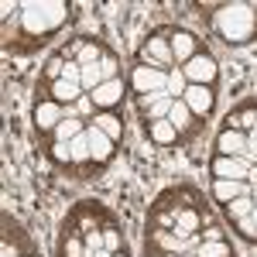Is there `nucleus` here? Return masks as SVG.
<instances>
[{
    "label": "nucleus",
    "instance_id": "f257e3e1",
    "mask_svg": "<svg viewBox=\"0 0 257 257\" xmlns=\"http://www.w3.org/2000/svg\"><path fill=\"white\" fill-rule=\"evenodd\" d=\"M69 11H72V7L62 4V0H52V4H21L18 38H28V48H24L21 55H28V52H35V48H45V45L52 41V35L69 21Z\"/></svg>",
    "mask_w": 257,
    "mask_h": 257
},
{
    "label": "nucleus",
    "instance_id": "f03ea898",
    "mask_svg": "<svg viewBox=\"0 0 257 257\" xmlns=\"http://www.w3.org/2000/svg\"><path fill=\"white\" fill-rule=\"evenodd\" d=\"M213 31H216L223 45L230 48H243L257 41V11L254 4H240V0H230V4H219V11L213 14Z\"/></svg>",
    "mask_w": 257,
    "mask_h": 257
},
{
    "label": "nucleus",
    "instance_id": "7ed1b4c3",
    "mask_svg": "<svg viewBox=\"0 0 257 257\" xmlns=\"http://www.w3.org/2000/svg\"><path fill=\"white\" fill-rule=\"evenodd\" d=\"M65 117H72V106L55 103V99L48 96V86L41 82L38 93H35V106H31V127H35V134H38V141H41V151H45L48 138L55 134V127H59Z\"/></svg>",
    "mask_w": 257,
    "mask_h": 257
},
{
    "label": "nucleus",
    "instance_id": "20e7f679",
    "mask_svg": "<svg viewBox=\"0 0 257 257\" xmlns=\"http://www.w3.org/2000/svg\"><path fill=\"white\" fill-rule=\"evenodd\" d=\"M134 59L138 62H151V65H158V69H165V72L175 69L172 41H168V24H165V28H155L151 35H144V41H141V48H138Z\"/></svg>",
    "mask_w": 257,
    "mask_h": 257
},
{
    "label": "nucleus",
    "instance_id": "39448f33",
    "mask_svg": "<svg viewBox=\"0 0 257 257\" xmlns=\"http://www.w3.org/2000/svg\"><path fill=\"white\" fill-rule=\"evenodd\" d=\"M127 86H131V96H148V93H165L168 86V72L151 65V62H138L131 65V76H127Z\"/></svg>",
    "mask_w": 257,
    "mask_h": 257
},
{
    "label": "nucleus",
    "instance_id": "423d86ee",
    "mask_svg": "<svg viewBox=\"0 0 257 257\" xmlns=\"http://www.w3.org/2000/svg\"><path fill=\"white\" fill-rule=\"evenodd\" d=\"M168 123L182 134V148H192V144L206 134V127H209V120H199L196 113L185 106V99H175V103H172V110H168Z\"/></svg>",
    "mask_w": 257,
    "mask_h": 257
},
{
    "label": "nucleus",
    "instance_id": "0eeeda50",
    "mask_svg": "<svg viewBox=\"0 0 257 257\" xmlns=\"http://www.w3.org/2000/svg\"><path fill=\"white\" fill-rule=\"evenodd\" d=\"M182 72H185V79H189V86H213V89H219V62L202 48L199 55H192V59L185 62V65H178Z\"/></svg>",
    "mask_w": 257,
    "mask_h": 257
},
{
    "label": "nucleus",
    "instance_id": "6e6552de",
    "mask_svg": "<svg viewBox=\"0 0 257 257\" xmlns=\"http://www.w3.org/2000/svg\"><path fill=\"white\" fill-rule=\"evenodd\" d=\"M254 165L257 161L250 158V155L230 158V155H216V151H213V158H209V175L213 178H230V182H247V175H250Z\"/></svg>",
    "mask_w": 257,
    "mask_h": 257
},
{
    "label": "nucleus",
    "instance_id": "1a4fd4ad",
    "mask_svg": "<svg viewBox=\"0 0 257 257\" xmlns=\"http://www.w3.org/2000/svg\"><path fill=\"white\" fill-rule=\"evenodd\" d=\"M0 243H7V247H18L21 257H38V247H35V240L28 237V230L21 226L18 219L11 216V213H4L0 216Z\"/></svg>",
    "mask_w": 257,
    "mask_h": 257
},
{
    "label": "nucleus",
    "instance_id": "9d476101",
    "mask_svg": "<svg viewBox=\"0 0 257 257\" xmlns=\"http://www.w3.org/2000/svg\"><path fill=\"white\" fill-rule=\"evenodd\" d=\"M168 41H172V55H175V65H185V62L199 55L206 45L189 31V28H175V24H168Z\"/></svg>",
    "mask_w": 257,
    "mask_h": 257
},
{
    "label": "nucleus",
    "instance_id": "9b49d317",
    "mask_svg": "<svg viewBox=\"0 0 257 257\" xmlns=\"http://www.w3.org/2000/svg\"><path fill=\"white\" fill-rule=\"evenodd\" d=\"M86 96L93 99L96 110H120V103L127 96V79L123 76L120 79H110V82H103V86H96L93 93H86Z\"/></svg>",
    "mask_w": 257,
    "mask_h": 257
},
{
    "label": "nucleus",
    "instance_id": "f8f14e48",
    "mask_svg": "<svg viewBox=\"0 0 257 257\" xmlns=\"http://www.w3.org/2000/svg\"><path fill=\"white\" fill-rule=\"evenodd\" d=\"M182 99H185V106H189L199 120H209L216 113V89H213V86H189Z\"/></svg>",
    "mask_w": 257,
    "mask_h": 257
},
{
    "label": "nucleus",
    "instance_id": "ddd939ff",
    "mask_svg": "<svg viewBox=\"0 0 257 257\" xmlns=\"http://www.w3.org/2000/svg\"><path fill=\"white\" fill-rule=\"evenodd\" d=\"M86 138H89V148H93V165H99L103 172H106V165L117 158V141L110 138V134H103L99 127H86Z\"/></svg>",
    "mask_w": 257,
    "mask_h": 257
},
{
    "label": "nucleus",
    "instance_id": "4468645a",
    "mask_svg": "<svg viewBox=\"0 0 257 257\" xmlns=\"http://www.w3.org/2000/svg\"><path fill=\"white\" fill-rule=\"evenodd\" d=\"M257 123V99H240L237 106L226 113V120H223V127H230V131H243V134H250Z\"/></svg>",
    "mask_w": 257,
    "mask_h": 257
},
{
    "label": "nucleus",
    "instance_id": "2eb2a0df",
    "mask_svg": "<svg viewBox=\"0 0 257 257\" xmlns=\"http://www.w3.org/2000/svg\"><path fill=\"white\" fill-rule=\"evenodd\" d=\"M209 196L216 206H226V202H233L240 196H254V185L250 182H230V178H213V185H209Z\"/></svg>",
    "mask_w": 257,
    "mask_h": 257
},
{
    "label": "nucleus",
    "instance_id": "dca6fc26",
    "mask_svg": "<svg viewBox=\"0 0 257 257\" xmlns=\"http://www.w3.org/2000/svg\"><path fill=\"white\" fill-rule=\"evenodd\" d=\"M144 138L151 141L155 148H182V134H178L168 120H151V123H144Z\"/></svg>",
    "mask_w": 257,
    "mask_h": 257
},
{
    "label": "nucleus",
    "instance_id": "f3484780",
    "mask_svg": "<svg viewBox=\"0 0 257 257\" xmlns=\"http://www.w3.org/2000/svg\"><path fill=\"white\" fill-rule=\"evenodd\" d=\"M216 155H230V158L247 155V134H243V131H230V127H223V131L216 134Z\"/></svg>",
    "mask_w": 257,
    "mask_h": 257
},
{
    "label": "nucleus",
    "instance_id": "a211bd4d",
    "mask_svg": "<svg viewBox=\"0 0 257 257\" xmlns=\"http://www.w3.org/2000/svg\"><path fill=\"white\" fill-rule=\"evenodd\" d=\"M89 123H93V127H99L103 134H110V138L117 141V144L123 141V117H120L117 110H96Z\"/></svg>",
    "mask_w": 257,
    "mask_h": 257
},
{
    "label": "nucleus",
    "instance_id": "6ab92c4d",
    "mask_svg": "<svg viewBox=\"0 0 257 257\" xmlns=\"http://www.w3.org/2000/svg\"><path fill=\"white\" fill-rule=\"evenodd\" d=\"M48 86V96L55 99V103H62V106H76L86 93H82V86H72V82H65V79H59V82H45Z\"/></svg>",
    "mask_w": 257,
    "mask_h": 257
},
{
    "label": "nucleus",
    "instance_id": "aec40b11",
    "mask_svg": "<svg viewBox=\"0 0 257 257\" xmlns=\"http://www.w3.org/2000/svg\"><path fill=\"white\" fill-rule=\"evenodd\" d=\"M202 223H206L202 209H199V206H189V209H182V213H178V226H175V233H178V237H199Z\"/></svg>",
    "mask_w": 257,
    "mask_h": 257
},
{
    "label": "nucleus",
    "instance_id": "412c9836",
    "mask_svg": "<svg viewBox=\"0 0 257 257\" xmlns=\"http://www.w3.org/2000/svg\"><path fill=\"white\" fill-rule=\"evenodd\" d=\"M161 209H185V199H182V182L178 185H168V189H161L155 202L148 206V213H161Z\"/></svg>",
    "mask_w": 257,
    "mask_h": 257
},
{
    "label": "nucleus",
    "instance_id": "4be33fe9",
    "mask_svg": "<svg viewBox=\"0 0 257 257\" xmlns=\"http://www.w3.org/2000/svg\"><path fill=\"white\" fill-rule=\"evenodd\" d=\"M106 48H110V45H106L103 38H93V35H89V38H86V45L79 48L76 62H79L82 69H89V65H99V62H103V55H106Z\"/></svg>",
    "mask_w": 257,
    "mask_h": 257
},
{
    "label": "nucleus",
    "instance_id": "5701e85b",
    "mask_svg": "<svg viewBox=\"0 0 257 257\" xmlns=\"http://www.w3.org/2000/svg\"><path fill=\"white\" fill-rule=\"evenodd\" d=\"M45 158L52 161L55 168H62V172H72V175H76V165H72V148H69V144L52 141V144L45 148Z\"/></svg>",
    "mask_w": 257,
    "mask_h": 257
},
{
    "label": "nucleus",
    "instance_id": "b1692460",
    "mask_svg": "<svg viewBox=\"0 0 257 257\" xmlns=\"http://www.w3.org/2000/svg\"><path fill=\"white\" fill-rule=\"evenodd\" d=\"M223 209V216L230 219V223H237V219H243V216H250L257 209V199L254 196H240V199H233V202H226V206H219Z\"/></svg>",
    "mask_w": 257,
    "mask_h": 257
},
{
    "label": "nucleus",
    "instance_id": "393cba45",
    "mask_svg": "<svg viewBox=\"0 0 257 257\" xmlns=\"http://www.w3.org/2000/svg\"><path fill=\"white\" fill-rule=\"evenodd\" d=\"M178 213H182V209H161V213H148L144 230H175V226H178Z\"/></svg>",
    "mask_w": 257,
    "mask_h": 257
},
{
    "label": "nucleus",
    "instance_id": "a878e982",
    "mask_svg": "<svg viewBox=\"0 0 257 257\" xmlns=\"http://www.w3.org/2000/svg\"><path fill=\"white\" fill-rule=\"evenodd\" d=\"M196 257H237V254H233L230 240H202Z\"/></svg>",
    "mask_w": 257,
    "mask_h": 257
},
{
    "label": "nucleus",
    "instance_id": "bb28decb",
    "mask_svg": "<svg viewBox=\"0 0 257 257\" xmlns=\"http://www.w3.org/2000/svg\"><path fill=\"white\" fill-rule=\"evenodd\" d=\"M103 250H110V254H120V250H127V237H123V226H106L103 230Z\"/></svg>",
    "mask_w": 257,
    "mask_h": 257
},
{
    "label": "nucleus",
    "instance_id": "cd10ccee",
    "mask_svg": "<svg viewBox=\"0 0 257 257\" xmlns=\"http://www.w3.org/2000/svg\"><path fill=\"white\" fill-rule=\"evenodd\" d=\"M233 226V233H237L240 240H247V243H257V209L250 213V216L237 219V223H230Z\"/></svg>",
    "mask_w": 257,
    "mask_h": 257
},
{
    "label": "nucleus",
    "instance_id": "c85d7f7f",
    "mask_svg": "<svg viewBox=\"0 0 257 257\" xmlns=\"http://www.w3.org/2000/svg\"><path fill=\"white\" fill-rule=\"evenodd\" d=\"M185 89H189V79H185V72L175 65V69L168 72V86H165V93H168L172 99H182V96H185Z\"/></svg>",
    "mask_w": 257,
    "mask_h": 257
},
{
    "label": "nucleus",
    "instance_id": "c756f323",
    "mask_svg": "<svg viewBox=\"0 0 257 257\" xmlns=\"http://www.w3.org/2000/svg\"><path fill=\"white\" fill-rule=\"evenodd\" d=\"M99 72H103V82L120 79V55L113 52V48H106V55H103V62H99Z\"/></svg>",
    "mask_w": 257,
    "mask_h": 257
},
{
    "label": "nucleus",
    "instance_id": "7c9ffc66",
    "mask_svg": "<svg viewBox=\"0 0 257 257\" xmlns=\"http://www.w3.org/2000/svg\"><path fill=\"white\" fill-rule=\"evenodd\" d=\"M96 86H103V72H99V65L82 69V93H93Z\"/></svg>",
    "mask_w": 257,
    "mask_h": 257
},
{
    "label": "nucleus",
    "instance_id": "2f4dec72",
    "mask_svg": "<svg viewBox=\"0 0 257 257\" xmlns=\"http://www.w3.org/2000/svg\"><path fill=\"white\" fill-rule=\"evenodd\" d=\"M202 240H230V237H226V230H223L219 223H206V226L199 230V243H202Z\"/></svg>",
    "mask_w": 257,
    "mask_h": 257
},
{
    "label": "nucleus",
    "instance_id": "473e14b6",
    "mask_svg": "<svg viewBox=\"0 0 257 257\" xmlns=\"http://www.w3.org/2000/svg\"><path fill=\"white\" fill-rule=\"evenodd\" d=\"M62 79L72 82V86H82V65H79V62H65V72H62Z\"/></svg>",
    "mask_w": 257,
    "mask_h": 257
},
{
    "label": "nucleus",
    "instance_id": "72a5a7b5",
    "mask_svg": "<svg viewBox=\"0 0 257 257\" xmlns=\"http://www.w3.org/2000/svg\"><path fill=\"white\" fill-rule=\"evenodd\" d=\"M144 257H185V254H158V250H148L144 247Z\"/></svg>",
    "mask_w": 257,
    "mask_h": 257
},
{
    "label": "nucleus",
    "instance_id": "f704fd0d",
    "mask_svg": "<svg viewBox=\"0 0 257 257\" xmlns=\"http://www.w3.org/2000/svg\"><path fill=\"white\" fill-rule=\"evenodd\" d=\"M113 257H131V250H120V254H113Z\"/></svg>",
    "mask_w": 257,
    "mask_h": 257
},
{
    "label": "nucleus",
    "instance_id": "c9c22d12",
    "mask_svg": "<svg viewBox=\"0 0 257 257\" xmlns=\"http://www.w3.org/2000/svg\"><path fill=\"white\" fill-rule=\"evenodd\" d=\"M250 185H254V196H257V182H250Z\"/></svg>",
    "mask_w": 257,
    "mask_h": 257
},
{
    "label": "nucleus",
    "instance_id": "e433bc0d",
    "mask_svg": "<svg viewBox=\"0 0 257 257\" xmlns=\"http://www.w3.org/2000/svg\"><path fill=\"white\" fill-rule=\"evenodd\" d=\"M254 11H257V4H254Z\"/></svg>",
    "mask_w": 257,
    "mask_h": 257
},
{
    "label": "nucleus",
    "instance_id": "4c0bfd02",
    "mask_svg": "<svg viewBox=\"0 0 257 257\" xmlns=\"http://www.w3.org/2000/svg\"><path fill=\"white\" fill-rule=\"evenodd\" d=\"M254 131H257V123H254Z\"/></svg>",
    "mask_w": 257,
    "mask_h": 257
},
{
    "label": "nucleus",
    "instance_id": "58836bf2",
    "mask_svg": "<svg viewBox=\"0 0 257 257\" xmlns=\"http://www.w3.org/2000/svg\"><path fill=\"white\" fill-rule=\"evenodd\" d=\"M254 199H257V196H254Z\"/></svg>",
    "mask_w": 257,
    "mask_h": 257
}]
</instances>
